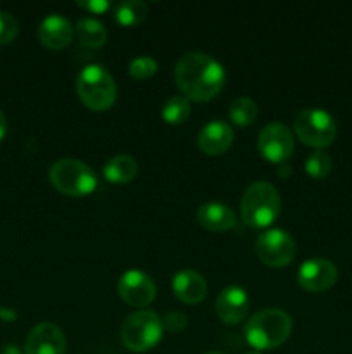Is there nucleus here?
<instances>
[{"label":"nucleus","instance_id":"obj_24","mask_svg":"<svg viewBox=\"0 0 352 354\" xmlns=\"http://www.w3.org/2000/svg\"><path fill=\"white\" fill-rule=\"evenodd\" d=\"M128 69H130V75L133 78L145 80L157 71V61L154 57H150V55H140V57L133 59L130 62Z\"/></svg>","mask_w":352,"mask_h":354},{"label":"nucleus","instance_id":"obj_8","mask_svg":"<svg viewBox=\"0 0 352 354\" xmlns=\"http://www.w3.org/2000/svg\"><path fill=\"white\" fill-rule=\"evenodd\" d=\"M297 252L295 241L289 232L282 228H271L259 235L255 241V254L268 266H285L293 259Z\"/></svg>","mask_w":352,"mask_h":354},{"label":"nucleus","instance_id":"obj_13","mask_svg":"<svg viewBox=\"0 0 352 354\" xmlns=\"http://www.w3.org/2000/svg\"><path fill=\"white\" fill-rule=\"evenodd\" d=\"M248 296L240 286H228L216 299V313L224 324H238L247 317Z\"/></svg>","mask_w":352,"mask_h":354},{"label":"nucleus","instance_id":"obj_1","mask_svg":"<svg viewBox=\"0 0 352 354\" xmlns=\"http://www.w3.org/2000/svg\"><path fill=\"white\" fill-rule=\"evenodd\" d=\"M176 85L186 99L211 100L221 92L226 80L223 64L206 54L193 50L186 52L178 59L175 66Z\"/></svg>","mask_w":352,"mask_h":354},{"label":"nucleus","instance_id":"obj_25","mask_svg":"<svg viewBox=\"0 0 352 354\" xmlns=\"http://www.w3.org/2000/svg\"><path fill=\"white\" fill-rule=\"evenodd\" d=\"M19 33V23L9 10H0V45L10 44Z\"/></svg>","mask_w":352,"mask_h":354},{"label":"nucleus","instance_id":"obj_27","mask_svg":"<svg viewBox=\"0 0 352 354\" xmlns=\"http://www.w3.org/2000/svg\"><path fill=\"white\" fill-rule=\"evenodd\" d=\"M78 6L90 10V12L100 14L104 12V10L109 9L110 2H107V0H78Z\"/></svg>","mask_w":352,"mask_h":354},{"label":"nucleus","instance_id":"obj_2","mask_svg":"<svg viewBox=\"0 0 352 354\" xmlns=\"http://www.w3.org/2000/svg\"><path fill=\"white\" fill-rule=\"evenodd\" d=\"M245 339L257 351L282 346L292 332V318L280 308H264L245 324Z\"/></svg>","mask_w":352,"mask_h":354},{"label":"nucleus","instance_id":"obj_18","mask_svg":"<svg viewBox=\"0 0 352 354\" xmlns=\"http://www.w3.org/2000/svg\"><path fill=\"white\" fill-rule=\"evenodd\" d=\"M138 162L130 154H116L104 165V176L113 183H126L135 178Z\"/></svg>","mask_w":352,"mask_h":354},{"label":"nucleus","instance_id":"obj_26","mask_svg":"<svg viewBox=\"0 0 352 354\" xmlns=\"http://www.w3.org/2000/svg\"><path fill=\"white\" fill-rule=\"evenodd\" d=\"M162 325H164V328L168 332H175V334H178V332L185 330V327L188 325V317H186L183 311H178V310L168 311V313L164 315V318H162Z\"/></svg>","mask_w":352,"mask_h":354},{"label":"nucleus","instance_id":"obj_10","mask_svg":"<svg viewBox=\"0 0 352 354\" xmlns=\"http://www.w3.org/2000/svg\"><path fill=\"white\" fill-rule=\"evenodd\" d=\"M117 292L130 306L144 308L155 297V283L148 273L141 270H128L117 280Z\"/></svg>","mask_w":352,"mask_h":354},{"label":"nucleus","instance_id":"obj_20","mask_svg":"<svg viewBox=\"0 0 352 354\" xmlns=\"http://www.w3.org/2000/svg\"><path fill=\"white\" fill-rule=\"evenodd\" d=\"M148 12L147 3L141 0H124L116 6V19L117 23L124 26H133V24L141 23Z\"/></svg>","mask_w":352,"mask_h":354},{"label":"nucleus","instance_id":"obj_17","mask_svg":"<svg viewBox=\"0 0 352 354\" xmlns=\"http://www.w3.org/2000/svg\"><path fill=\"white\" fill-rule=\"evenodd\" d=\"M197 220L202 227L209 228L213 232H224L230 230L231 227H235V216L233 209L230 206L223 203H216V201H211V203L202 204L197 211Z\"/></svg>","mask_w":352,"mask_h":354},{"label":"nucleus","instance_id":"obj_14","mask_svg":"<svg viewBox=\"0 0 352 354\" xmlns=\"http://www.w3.org/2000/svg\"><path fill=\"white\" fill-rule=\"evenodd\" d=\"M38 38L48 48H62L71 44L72 24L61 14H48L38 24Z\"/></svg>","mask_w":352,"mask_h":354},{"label":"nucleus","instance_id":"obj_22","mask_svg":"<svg viewBox=\"0 0 352 354\" xmlns=\"http://www.w3.org/2000/svg\"><path fill=\"white\" fill-rule=\"evenodd\" d=\"M190 100L185 95H173L162 106V118H164L168 123L179 124L190 116Z\"/></svg>","mask_w":352,"mask_h":354},{"label":"nucleus","instance_id":"obj_11","mask_svg":"<svg viewBox=\"0 0 352 354\" xmlns=\"http://www.w3.org/2000/svg\"><path fill=\"white\" fill-rule=\"evenodd\" d=\"M338 270L328 258H309L300 265L297 282L311 292H323L337 282Z\"/></svg>","mask_w":352,"mask_h":354},{"label":"nucleus","instance_id":"obj_31","mask_svg":"<svg viewBox=\"0 0 352 354\" xmlns=\"http://www.w3.org/2000/svg\"><path fill=\"white\" fill-rule=\"evenodd\" d=\"M245 354H262L261 351H251V353H245Z\"/></svg>","mask_w":352,"mask_h":354},{"label":"nucleus","instance_id":"obj_30","mask_svg":"<svg viewBox=\"0 0 352 354\" xmlns=\"http://www.w3.org/2000/svg\"><path fill=\"white\" fill-rule=\"evenodd\" d=\"M204 354H224V353H219V351H209V353H204Z\"/></svg>","mask_w":352,"mask_h":354},{"label":"nucleus","instance_id":"obj_5","mask_svg":"<svg viewBox=\"0 0 352 354\" xmlns=\"http://www.w3.org/2000/svg\"><path fill=\"white\" fill-rule=\"evenodd\" d=\"M162 318L155 311L140 310L130 313L121 325V341L131 351H147L162 339Z\"/></svg>","mask_w":352,"mask_h":354},{"label":"nucleus","instance_id":"obj_3","mask_svg":"<svg viewBox=\"0 0 352 354\" xmlns=\"http://www.w3.org/2000/svg\"><path fill=\"white\" fill-rule=\"evenodd\" d=\"M282 209V199L273 183L257 180L245 189L242 196V220L254 228L271 225Z\"/></svg>","mask_w":352,"mask_h":354},{"label":"nucleus","instance_id":"obj_12","mask_svg":"<svg viewBox=\"0 0 352 354\" xmlns=\"http://www.w3.org/2000/svg\"><path fill=\"white\" fill-rule=\"evenodd\" d=\"M26 354H64L66 335L52 322H41L35 325L26 337L24 344Z\"/></svg>","mask_w":352,"mask_h":354},{"label":"nucleus","instance_id":"obj_16","mask_svg":"<svg viewBox=\"0 0 352 354\" xmlns=\"http://www.w3.org/2000/svg\"><path fill=\"white\" fill-rule=\"evenodd\" d=\"M173 290L183 303L197 304L206 297L207 282L195 270H182L173 277Z\"/></svg>","mask_w":352,"mask_h":354},{"label":"nucleus","instance_id":"obj_9","mask_svg":"<svg viewBox=\"0 0 352 354\" xmlns=\"http://www.w3.org/2000/svg\"><path fill=\"white\" fill-rule=\"evenodd\" d=\"M257 149L268 161L285 162L293 152V135L283 123H268L257 135Z\"/></svg>","mask_w":352,"mask_h":354},{"label":"nucleus","instance_id":"obj_29","mask_svg":"<svg viewBox=\"0 0 352 354\" xmlns=\"http://www.w3.org/2000/svg\"><path fill=\"white\" fill-rule=\"evenodd\" d=\"M290 173H292V168H290L289 165H283V162H282V165L278 166V175H280V176L290 175Z\"/></svg>","mask_w":352,"mask_h":354},{"label":"nucleus","instance_id":"obj_23","mask_svg":"<svg viewBox=\"0 0 352 354\" xmlns=\"http://www.w3.org/2000/svg\"><path fill=\"white\" fill-rule=\"evenodd\" d=\"M304 166H306V171L311 176H314V178H323V176H326L330 173L331 158L320 149V151H314L307 156L306 165Z\"/></svg>","mask_w":352,"mask_h":354},{"label":"nucleus","instance_id":"obj_4","mask_svg":"<svg viewBox=\"0 0 352 354\" xmlns=\"http://www.w3.org/2000/svg\"><path fill=\"white\" fill-rule=\"evenodd\" d=\"M76 92L83 104L93 111H104L110 107L117 95L113 75L100 64H88L78 73Z\"/></svg>","mask_w":352,"mask_h":354},{"label":"nucleus","instance_id":"obj_28","mask_svg":"<svg viewBox=\"0 0 352 354\" xmlns=\"http://www.w3.org/2000/svg\"><path fill=\"white\" fill-rule=\"evenodd\" d=\"M6 133H7V118L6 114L2 113V109H0V140L6 137Z\"/></svg>","mask_w":352,"mask_h":354},{"label":"nucleus","instance_id":"obj_6","mask_svg":"<svg viewBox=\"0 0 352 354\" xmlns=\"http://www.w3.org/2000/svg\"><path fill=\"white\" fill-rule=\"evenodd\" d=\"M52 185L68 196H86L97 187V175L86 162L64 158L55 161L48 169Z\"/></svg>","mask_w":352,"mask_h":354},{"label":"nucleus","instance_id":"obj_19","mask_svg":"<svg viewBox=\"0 0 352 354\" xmlns=\"http://www.w3.org/2000/svg\"><path fill=\"white\" fill-rule=\"evenodd\" d=\"M76 33L79 41L88 47H102L107 41V28L95 17H81L76 23Z\"/></svg>","mask_w":352,"mask_h":354},{"label":"nucleus","instance_id":"obj_7","mask_svg":"<svg viewBox=\"0 0 352 354\" xmlns=\"http://www.w3.org/2000/svg\"><path fill=\"white\" fill-rule=\"evenodd\" d=\"M297 137L313 147H326L337 137V123L328 111L321 107H306L293 120Z\"/></svg>","mask_w":352,"mask_h":354},{"label":"nucleus","instance_id":"obj_15","mask_svg":"<svg viewBox=\"0 0 352 354\" xmlns=\"http://www.w3.org/2000/svg\"><path fill=\"white\" fill-rule=\"evenodd\" d=\"M233 142V130L223 120H213L199 131V145L207 154H223Z\"/></svg>","mask_w":352,"mask_h":354},{"label":"nucleus","instance_id":"obj_21","mask_svg":"<svg viewBox=\"0 0 352 354\" xmlns=\"http://www.w3.org/2000/svg\"><path fill=\"white\" fill-rule=\"evenodd\" d=\"M257 104L251 97H237L230 106V118L238 127H248L257 118Z\"/></svg>","mask_w":352,"mask_h":354}]
</instances>
